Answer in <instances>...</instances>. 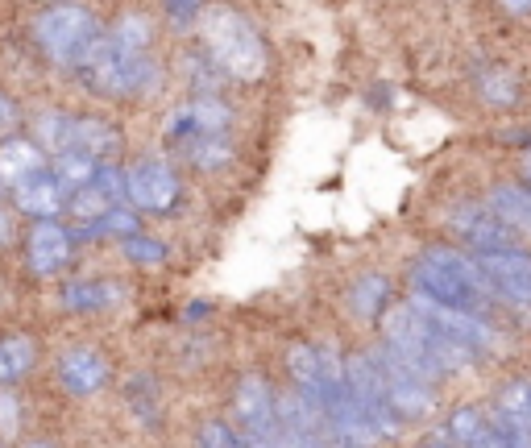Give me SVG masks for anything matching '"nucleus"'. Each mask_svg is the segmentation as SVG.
<instances>
[{
	"instance_id": "6",
	"label": "nucleus",
	"mask_w": 531,
	"mask_h": 448,
	"mask_svg": "<svg viewBox=\"0 0 531 448\" xmlns=\"http://www.w3.org/2000/svg\"><path fill=\"white\" fill-rule=\"evenodd\" d=\"M345 386H349V395L357 399V407L366 411V419L374 424L378 440L399 436V411H395V403H390V395H386V386H382V378L374 370L370 353H353L345 361Z\"/></svg>"
},
{
	"instance_id": "8",
	"label": "nucleus",
	"mask_w": 531,
	"mask_h": 448,
	"mask_svg": "<svg viewBox=\"0 0 531 448\" xmlns=\"http://www.w3.org/2000/svg\"><path fill=\"white\" fill-rule=\"evenodd\" d=\"M473 262H478L490 295H498L511 307H531V254L511 245V249H486Z\"/></svg>"
},
{
	"instance_id": "33",
	"label": "nucleus",
	"mask_w": 531,
	"mask_h": 448,
	"mask_svg": "<svg viewBox=\"0 0 531 448\" xmlns=\"http://www.w3.org/2000/svg\"><path fill=\"white\" fill-rule=\"evenodd\" d=\"M17 419H21V403L13 390H0V436H17Z\"/></svg>"
},
{
	"instance_id": "2",
	"label": "nucleus",
	"mask_w": 531,
	"mask_h": 448,
	"mask_svg": "<svg viewBox=\"0 0 531 448\" xmlns=\"http://www.w3.org/2000/svg\"><path fill=\"white\" fill-rule=\"evenodd\" d=\"M195 21H200V34H204L212 63L225 75H233L241 83H254L266 75V42L258 38L254 25H249V17H241L229 5H212Z\"/></svg>"
},
{
	"instance_id": "21",
	"label": "nucleus",
	"mask_w": 531,
	"mask_h": 448,
	"mask_svg": "<svg viewBox=\"0 0 531 448\" xmlns=\"http://www.w3.org/2000/svg\"><path fill=\"white\" fill-rule=\"evenodd\" d=\"M179 150L195 171H220V166H229V158H233L229 137H187V142H179Z\"/></svg>"
},
{
	"instance_id": "5",
	"label": "nucleus",
	"mask_w": 531,
	"mask_h": 448,
	"mask_svg": "<svg viewBox=\"0 0 531 448\" xmlns=\"http://www.w3.org/2000/svg\"><path fill=\"white\" fill-rule=\"evenodd\" d=\"M96 38H100L96 17L79 5H54L50 13L38 17V42L63 67H79L83 54L96 46Z\"/></svg>"
},
{
	"instance_id": "31",
	"label": "nucleus",
	"mask_w": 531,
	"mask_h": 448,
	"mask_svg": "<svg viewBox=\"0 0 531 448\" xmlns=\"http://www.w3.org/2000/svg\"><path fill=\"white\" fill-rule=\"evenodd\" d=\"M129 403L137 407V415H142V424H154V419H158V403H154V382H146V378L129 382Z\"/></svg>"
},
{
	"instance_id": "4",
	"label": "nucleus",
	"mask_w": 531,
	"mask_h": 448,
	"mask_svg": "<svg viewBox=\"0 0 531 448\" xmlns=\"http://www.w3.org/2000/svg\"><path fill=\"white\" fill-rule=\"evenodd\" d=\"M79 75L88 79L100 96H137L158 79L150 50H121L108 34H100L96 46L83 54Z\"/></svg>"
},
{
	"instance_id": "24",
	"label": "nucleus",
	"mask_w": 531,
	"mask_h": 448,
	"mask_svg": "<svg viewBox=\"0 0 531 448\" xmlns=\"http://www.w3.org/2000/svg\"><path fill=\"white\" fill-rule=\"evenodd\" d=\"M96 171H100V162H96L92 154H83V150H63V154H54V179L63 183V191L83 187Z\"/></svg>"
},
{
	"instance_id": "29",
	"label": "nucleus",
	"mask_w": 531,
	"mask_h": 448,
	"mask_svg": "<svg viewBox=\"0 0 531 448\" xmlns=\"http://www.w3.org/2000/svg\"><path fill=\"white\" fill-rule=\"evenodd\" d=\"M121 50H150V42H154V30H150V21L146 17H137V13H129V17H121L117 21V30L108 34Z\"/></svg>"
},
{
	"instance_id": "17",
	"label": "nucleus",
	"mask_w": 531,
	"mask_h": 448,
	"mask_svg": "<svg viewBox=\"0 0 531 448\" xmlns=\"http://www.w3.org/2000/svg\"><path fill=\"white\" fill-rule=\"evenodd\" d=\"M486 208L507 224L511 233H523L531 237V187H515V183H498L490 187V200Z\"/></svg>"
},
{
	"instance_id": "35",
	"label": "nucleus",
	"mask_w": 531,
	"mask_h": 448,
	"mask_svg": "<svg viewBox=\"0 0 531 448\" xmlns=\"http://www.w3.org/2000/svg\"><path fill=\"white\" fill-rule=\"evenodd\" d=\"M469 448H511V444H507V436H502V428H494V424H490V428H486L478 440H473Z\"/></svg>"
},
{
	"instance_id": "16",
	"label": "nucleus",
	"mask_w": 531,
	"mask_h": 448,
	"mask_svg": "<svg viewBox=\"0 0 531 448\" xmlns=\"http://www.w3.org/2000/svg\"><path fill=\"white\" fill-rule=\"evenodd\" d=\"M13 200H17L21 212H30V216H38V220H54V212L67 204V195H63V183L54 179L50 171H38V175L21 179V183L13 187Z\"/></svg>"
},
{
	"instance_id": "11",
	"label": "nucleus",
	"mask_w": 531,
	"mask_h": 448,
	"mask_svg": "<svg viewBox=\"0 0 531 448\" xmlns=\"http://www.w3.org/2000/svg\"><path fill=\"white\" fill-rule=\"evenodd\" d=\"M229 125H233V108L216 96H195L191 104L175 108L166 117V137L179 146L187 137H229Z\"/></svg>"
},
{
	"instance_id": "1",
	"label": "nucleus",
	"mask_w": 531,
	"mask_h": 448,
	"mask_svg": "<svg viewBox=\"0 0 531 448\" xmlns=\"http://www.w3.org/2000/svg\"><path fill=\"white\" fill-rule=\"evenodd\" d=\"M382 320V332H386V349L395 353L399 361H407V366L419 374V378H440V374H457L469 366V349L457 345L453 336H444L440 328H432L424 316L415 312L411 303H399V307H386V312L378 316Z\"/></svg>"
},
{
	"instance_id": "14",
	"label": "nucleus",
	"mask_w": 531,
	"mask_h": 448,
	"mask_svg": "<svg viewBox=\"0 0 531 448\" xmlns=\"http://www.w3.org/2000/svg\"><path fill=\"white\" fill-rule=\"evenodd\" d=\"M59 378L67 386V395L75 399H88L108 382V366L96 349H67L63 361H59Z\"/></svg>"
},
{
	"instance_id": "3",
	"label": "nucleus",
	"mask_w": 531,
	"mask_h": 448,
	"mask_svg": "<svg viewBox=\"0 0 531 448\" xmlns=\"http://www.w3.org/2000/svg\"><path fill=\"white\" fill-rule=\"evenodd\" d=\"M411 287L419 295H428L432 303L461 307V312H478V307L494 299L478 262L465 254H453V249H428L411 270Z\"/></svg>"
},
{
	"instance_id": "9",
	"label": "nucleus",
	"mask_w": 531,
	"mask_h": 448,
	"mask_svg": "<svg viewBox=\"0 0 531 448\" xmlns=\"http://www.w3.org/2000/svg\"><path fill=\"white\" fill-rule=\"evenodd\" d=\"M274 386L262 374H245L237 382L233 411H237V432L241 440H274L278 428V407H274Z\"/></svg>"
},
{
	"instance_id": "41",
	"label": "nucleus",
	"mask_w": 531,
	"mask_h": 448,
	"mask_svg": "<svg viewBox=\"0 0 531 448\" xmlns=\"http://www.w3.org/2000/svg\"><path fill=\"white\" fill-rule=\"evenodd\" d=\"M25 448H54V444H46V440H30V444H25Z\"/></svg>"
},
{
	"instance_id": "10",
	"label": "nucleus",
	"mask_w": 531,
	"mask_h": 448,
	"mask_svg": "<svg viewBox=\"0 0 531 448\" xmlns=\"http://www.w3.org/2000/svg\"><path fill=\"white\" fill-rule=\"evenodd\" d=\"M125 195H129V204H137L142 212H166V208H175V200H179V175L171 171V162L142 158V162L129 166Z\"/></svg>"
},
{
	"instance_id": "7",
	"label": "nucleus",
	"mask_w": 531,
	"mask_h": 448,
	"mask_svg": "<svg viewBox=\"0 0 531 448\" xmlns=\"http://www.w3.org/2000/svg\"><path fill=\"white\" fill-rule=\"evenodd\" d=\"M370 361H374V370H378V378H382V386H386L390 403H395L399 419H424V415H432L436 399H432V382H428V378H419V374L407 366V361H399L386 345L374 349Z\"/></svg>"
},
{
	"instance_id": "20",
	"label": "nucleus",
	"mask_w": 531,
	"mask_h": 448,
	"mask_svg": "<svg viewBox=\"0 0 531 448\" xmlns=\"http://www.w3.org/2000/svg\"><path fill=\"white\" fill-rule=\"evenodd\" d=\"M34 357H38V349H34L30 336H21V332L0 336V386H9V382L30 374Z\"/></svg>"
},
{
	"instance_id": "27",
	"label": "nucleus",
	"mask_w": 531,
	"mask_h": 448,
	"mask_svg": "<svg viewBox=\"0 0 531 448\" xmlns=\"http://www.w3.org/2000/svg\"><path fill=\"white\" fill-rule=\"evenodd\" d=\"M498 419L502 424H527L531 428V386L527 382H511L498 399Z\"/></svg>"
},
{
	"instance_id": "23",
	"label": "nucleus",
	"mask_w": 531,
	"mask_h": 448,
	"mask_svg": "<svg viewBox=\"0 0 531 448\" xmlns=\"http://www.w3.org/2000/svg\"><path fill=\"white\" fill-rule=\"evenodd\" d=\"M117 299H121L117 283H71L63 291V303L71 312H104V307H113Z\"/></svg>"
},
{
	"instance_id": "13",
	"label": "nucleus",
	"mask_w": 531,
	"mask_h": 448,
	"mask_svg": "<svg viewBox=\"0 0 531 448\" xmlns=\"http://www.w3.org/2000/svg\"><path fill=\"white\" fill-rule=\"evenodd\" d=\"M453 233L465 237L469 245H478L482 254H486V249H511V241H515V233L486 204H461V208H453Z\"/></svg>"
},
{
	"instance_id": "32",
	"label": "nucleus",
	"mask_w": 531,
	"mask_h": 448,
	"mask_svg": "<svg viewBox=\"0 0 531 448\" xmlns=\"http://www.w3.org/2000/svg\"><path fill=\"white\" fill-rule=\"evenodd\" d=\"M88 233H117V237H133V233H137V216H133V212H125V208H113L104 220H96Z\"/></svg>"
},
{
	"instance_id": "38",
	"label": "nucleus",
	"mask_w": 531,
	"mask_h": 448,
	"mask_svg": "<svg viewBox=\"0 0 531 448\" xmlns=\"http://www.w3.org/2000/svg\"><path fill=\"white\" fill-rule=\"evenodd\" d=\"M502 9L515 13V17H527L531 13V0H502Z\"/></svg>"
},
{
	"instance_id": "39",
	"label": "nucleus",
	"mask_w": 531,
	"mask_h": 448,
	"mask_svg": "<svg viewBox=\"0 0 531 448\" xmlns=\"http://www.w3.org/2000/svg\"><path fill=\"white\" fill-rule=\"evenodd\" d=\"M519 171H523V179H527V187H531V146L519 154Z\"/></svg>"
},
{
	"instance_id": "12",
	"label": "nucleus",
	"mask_w": 531,
	"mask_h": 448,
	"mask_svg": "<svg viewBox=\"0 0 531 448\" xmlns=\"http://www.w3.org/2000/svg\"><path fill=\"white\" fill-rule=\"evenodd\" d=\"M121 195H125V175L113 171V166H100V171L88 183L75 187V195H71V216L83 220V224H96V220H104L108 212L121 204Z\"/></svg>"
},
{
	"instance_id": "26",
	"label": "nucleus",
	"mask_w": 531,
	"mask_h": 448,
	"mask_svg": "<svg viewBox=\"0 0 531 448\" xmlns=\"http://www.w3.org/2000/svg\"><path fill=\"white\" fill-rule=\"evenodd\" d=\"M71 129H75V117H67V112H42L34 133H38V142L54 154H63L71 146Z\"/></svg>"
},
{
	"instance_id": "34",
	"label": "nucleus",
	"mask_w": 531,
	"mask_h": 448,
	"mask_svg": "<svg viewBox=\"0 0 531 448\" xmlns=\"http://www.w3.org/2000/svg\"><path fill=\"white\" fill-rule=\"evenodd\" d=\"M162 5H166V13H171V21L179 25V30L204 13V0H162Z\"/></svg>"
},
{
	"instance_id": "25",
	"label": "nucleus",
	"mask_w": 531,
	"mask_h": 448,
	"mask_svg": "<svg viewBox=\"0 0 531 448\" xmlns=\"http://www.w3.org/2000/svg\"><path fill=\"white\" fill-rule=\"evenodd\" d=\"M478 92L486 104H498V108H511L519 104V79L507 71V67H486L478 75Z\"/></svg>"
},
{
	"instance_id": "18",
	"label": "nucleus",
	"mask_w": 531,
	"mask_h": 448,
	"mask_svg": "<svg viewBox=\"0 0 531 448\" xmlns=\"http://www.w3.org/2000/svg\"><path fill=\"white\" fill-rule=\"evenodd\" d=\"M67 150H83L92 154L100 166L108 158L121 154V133L108 125V121H92V117H75V129H71V146Z\"/></svg>"
},
{
	"instance_id": "36",
	"label": "nucleus",
	"mask_w": 531,
	"mask_h": 448,
	"mask_svg": "<svg viewBox=\"0 0 531 448\" xmlns=\"http://www.w3.org/2000/svg\"><path fill=\"white\" fill-rule=\"evenodd\" d=\"M316 448H357V444H349L345 436H337V432H332V428L324 424V432L316 436Z\"/></svg>"
},
{
	"instance_id": "19",
	"label": "nucleus",
	"mask_w": 531,
	"mask_h": 448,
	"mask_svg": "<svg viewBox=\"0 0 531 448\" xmlns=\"http://www.w3.org/2000/svg\"><path fill=\"white\" fill-rule=\"evenodd\" d=\"M42 171V150L34 142H5L0 146V183L17 187L21 179H30Z\"/></svg>"
},
{
	"instance_id": "15",
	"label": "nucleus",
	"mask_w": 531,
	"mask_h": 448,
	"mask_svg": "<svg viewBox=\"0 0 531 448\" xmlns=\"http://www.w3.org/2000/svg\"><path fill=\"white\" fill-rule=\"evenodd\" d=\"M67 262H71V233L63 229V224H54V220L34 224V233H30V266H34V274L50 278V274H59Z\"/></svg>"
},
{
	"instance_id": "30",
	"label": "nucleus",
	"mask_w": 531,
	"mask_h": 448,
	"mask_svg": "<svg viewBox=\"0 0 531 448\" xmlns=\"http://www.w3.org/2000/svg\"><path fill=\"white\" fill-rule=\"evenodd\" d=\"M125 258L137 266H158V262H166V249L142 233H133V237H125Z\"/></svg>"
},
{
	"instance_id": "37",
	"label": "nucleus",
	"mask_w": 531,
	"mask_h": 448,
	"mask_svg": "<svg viewBox=\"0 0 531 448\" xmlns=\"http://www.w3.org/2000/svg\"><path fill=\"white\" fill-rule=\"evenodd\" d=\"M17 125V108L5 100V96H0V133H9Z\"/></svg>"
},
{
	"instance_id": "22",
	"label": "nucleus",
	"mask_w": 531,
	"mask_h": 448,
	"mask_svg": "<svg viewBox=\"0 0 531 448\" xmlns=\"http://www.w3.org/2000/svg\"><path fill=\"white\" fill-rule=\"evenodd\" d=\"M353 312L361 316V320H378L386 307H390V283L382 274H361L357 283H353Z\"/></svg>"
},
{
	"instance_id": "40",
	"label": "nucleus",
	"mask_w": 531,
	"mask_h": 448,
	"mask_svg": "<svg viewBox=\"0 0 531 448\" xmlns=\"http://www.w3.org/2000/svg\"><path fill=\"white\" fill-rule=\"evenodd\" d=\"M419 448H449V444H444V440H436V436H432V440H424V444H419Z\"/></svg>"
},
{
	"instance_id": "28",
	"label": "nucleus",
	"mask_w": 531,
	"mask_h": 448,
	"mask_svg": "<svg viewBox=\"0 0 531 448\" xmlns=\"http://www.w3.org/2000/svg\"><path fill=\"white\" fill-rule=\"evenodd\" d=\"M486 428H490V424H486L482 407H457V411L449 415V436H453V444H461V448H469Z\"/></svg>"
}]
</instances>
